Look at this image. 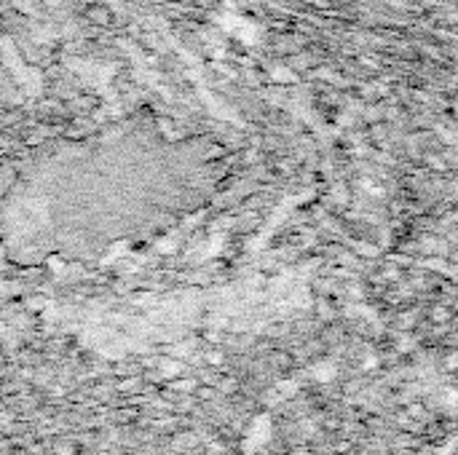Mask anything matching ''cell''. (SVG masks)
<instances>
[{"label":"cell","mask_w":458,"mask_h":455,"mask_svg":"<svg viewBox=\"0 0 458 455\" xmlns=\"http://www.w3.org/2000/svg\"><path fill=\"white\" fill-rule=\"evenodd\" d=\"M295 386H298L295 380H281L279 386H276V391H279V397H292V394H295Z\"/></svg>","instance_id":"9"},{"label":"cell","mask_w":458,"mask_h":455,"mask_svg":"<svg viewBox=\"0 0 458 455\" xmlns=\"http://www.w3.org/2000/svg\"><path fill=\"white\" fill-rule=\"evenodd\" d=\"M362 367H365L368 372H373V370L378 367V356H375V354H368L365 359H362Z\"/></svg>","instance_id":"11"},{"label":"cell","mask_w":458,"mask_h":455,"mask_svg":"<svg viewBox=\"0 0 458 455\" xmlns=\"http://www.w3.org/2000/svg\"><path fill=\"white\" fill-rule=\"evenodd\" d=\"M169 389L179 391V394H196L202 386H199V380H190V377H177V380H169Z\"/></svg>","instance_id":"5"},{"label":"cell","mask_w":458,"mask_h":455,"mask_svg":"<svg viewBox=\"0 0 458 455\" xmlns=\"http://www.w3.org/2000/svg\"><path fill=\"white\" fill-rule=\"evenodd\" d=\"M447 365H450V367H456V370H458V354L447 356Z\"/></svg>","instance_id":"12"},{"label":"cell","mask_w":458,"mask_h":455,"mask_svg":"<svg viewBox=\"0 0 458 455\" xmlns=\"http://www.w3.org/2000/svg\"><path fill=\"white\" fill-rule=\"evenodd\" d=\"M126 255H129V241H115L102 255V263H118V260H126Z\"/></svg>","instance_id":"4"},{"label":"cell","mask_w":458,"mask_h":455,"mask_svg":"<svg viewBox=\"0 0 458 455\" xmlns=\"http://www.w3.org/2000/svg\"><path fill=\"white\" fill-rule=\"evenodd\" d=\"M46 266H48V271H51L54 276H65V273H68V263L56 255L48 257V260H46Z\"/></svg>","instance_id":"7"},{"label":"cell","mask_w":458,"mask_h":455,"mask_svg":"<svg viewBox=\"0 0 458 455\" xmlns=\"http://www.w3.org/2000/svg\"><path fill=\"white\" fill-rule=\"evenodd\" d=\"M274 436V418L269 412H260L255 415L252 421L246 423V432H244V439H241V450L244 453H257L260 447H266Z\"/></svg>","instance_id":"1"},{"label":"cell","mask_w":458,"mask_h":455,"mask_svg":"<svg viewBox=\"0 0 458 455\" xmlns=\"http://www.w3.org/2000/svg\"><path fill=\"white\" fill-rule=\"evenodd\" d=\"M295 455H308V450H295Z\"/></svg>","instance_id":"15"},{"label":"cell","mask_w":458,"mask_h":455,"mask_svg":"<svg viewBox=\"0 0 458 455\" xmlns=\"http://www.w3.org/2000/svg\"><path fill=\"white\" fill-rule=\"evenodd\" d=\"M311 375L316 377L319 383H330V380L338 377V365L333 359H319V362L311 367Z\"/></svg>","instance_id":"2"},{"label":"cell","mask_w":458,"mask_h":455,"mask_svg":"<svg viewBox=\"0 0 458 455\" xmlns=\"http://www.w3.org/2000/svg\"><path fill=\"white\" fill-rule=\"evenodd\" d=\"M56 455H73V447H59Z\"/></svg>","instance_id":"13"},{"label":"cell","mask_w":458,"mask_h":455,"mask_svg":"<svg viewBox=\"0 0 458 455\" xmlns=\"http://www.w3.org/2000/svg\"><path fill=\"white\" fill-rule=\"evenodd\" d=\"M223 236H212V239H209V244H207V252H204V255L207 257H212V255H217V252H220V249H223Z\"/></svg>","instance_id":"8"},{"label":"cell","mask_w":458,"mask_h":455,"mask_svg":"<svg viewBox=\"0 0 458 455\" xmlns=\"http://www.w3.org/2000/svg\"><path fill=\"white\" fill-rule=\"evenodd\" d=\"M182 362L179 359H161L158 362V375L167 377V380H177V377H182Z\"/></svg>","instance_id":"3"},{"label":"cell","mask_w":458,"mask_h":455,"mask_svg":"<svg viewBox=\"0 0 458 455\" xmlns=\"http://www.w3.org/2000/svg\"><path fill=\"white\" fill-rule=\"evenodd\" d=\"M225 362L223 351H207V365L209 367H220Z\"/></svg>","instance_id":"10"},{"label":"cell","mask_w":458,"mask_h":455,"mask_svg":"<svg viewBox=\"0 0 458 455\" xmlns=\"http://www.w3.org/2000/svg\"><path fill=\"white\" fill-rule=\"evenodd\" d=\"M434 319H437V322H442V319H447V313H445V311H437V313H434Z\"/></svg>","instance_id":"14"},{"label":"cell","mask_w":458,"mask_h":455,"mask_svg":"<svg viewBox=\"0 0 458 455\" xmlns=\"http://www.w3.org/2000/svg\"><path fill=\"white\" fill-rule=\"evenodd\" d=\"M153 249H156L158 255H172L177 249V239L175 236H161V239H156Z\"/></svg>","instance_id":"6"}]
</instances>
